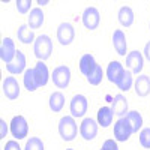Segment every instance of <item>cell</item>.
Wrapping results in <instances>:
<instances>
[{"label": "cell", "instance_id": "cell-1", "mask_svg": "<svg viewBox=\"0 0 150 150\" xmlns=\"http://www.w3.org/2000/svg\"><path fill=\"white\" fill-rule=\"evenodd\" d=\"M33 53L36 56V59L39 62H44L47 59H50L53 53V41L48 35H41L36 38L35 41V47H33Z\"/></svg>", "mask_w": 150, "mask_h": 150}, {"label": "cell", "instance_id": "cell-2", "mask_svg": "<svg viewBox=\"0 0 150 150\" xmlns=\"http://www.w3.org/2000/svg\"><path fill=\"white\" fill-rule=\"evenodd\" d=\"M59 134L62 137V140L65 141H72L78 134V128L77 123H75V119L72 116H65L62 117L59 122Z\"/></svg>", "mask_w": 150, "mask_h": 150}, {"label": "cell", "instance_id": "cell-3", "mask_svg": "<svg viewBox=\"0 0 150 150\" xmlns=\"http://www.w3.org/2000/svg\"><path fill=\"white\" fill-rule=\"evenodd\" d=\"M9 128H11L12 137L17 138V140L26 138L27 134H29V125H27V120H26V117H24V116H15V117H12Z\"/></svg>", "mask_w": 150, "mask_h": 150}, {"label": "cell", "instance_id": "cell-4", "mask_svg": "<svg viewBox=\"0 0 150 150\" xmlns=\"http://www.w3.org/2000/svg\"><path fill=\"white\" fill-rule=\"evenodd\" d=\"M51 80H53L56 87H59V89H66L71 83V69L65 65H60V66L54 68V71L51 74Z\"/></svg>", "mask_w": 150, "mask_h": 150}, {"label": "cell", "instance_id": "cell-5", "mask_svg": "<svg viewBox=\"0 0 150 150\" xmlns=\"http://www.w3.org/2000/svg\"><path fill=\"white\" fill-rule=\"evenodd\" d=\"M132 128H131V123L128 122L126 117H122L114 123V140L125 143L129 140V137L132 135Z\"/></svg>", "mask_w": 150, "mask_h": 150}, {"label": "cell", "instance_id": "cell-6", "mask_svg": "<svg viewBox=\"0 0 150 150\" xmlns=\"http://www.w3.org/2000/svg\"><path fill=\"white\" fill-rule=\"evenodd\" d=\"M81 20H83V24L87 30H95V29H98L99 23H101V14H99V11L96 8L90 6V8L84 9Z\"/></svg>", "mask_w": 150, "mask_h": 150}, {"label": "cell", "instance_id": "cell-7", "mask_svg": "<svg viewBox=\"0 0 150 150\" xmlns=\"http://www.w3.org/2000/svg\"><path fill=\"white\" fill-rule=\"evenodd\" d=\"M75 38V29L71 23H60L57 27V41L62 45H71Z\"/></svg>", "mask_w": 150, "mask_h": 150}, {"label": "cell", "instance_id": "cell-8", "mask_svg": "<svg viewBox=\"0 0 150 150\" xmlns=\"http://www.w3.org/2000/svg\"><path fill=\"white\" fill-rule=\"evenodd\" d=\"M87 108H89V104H87V98L84 95H75L71 101V116L74 119L78 117H84V114L87 112Z\"/></svg>", "mask_w": 150, "mask_h": 150}, {"label": "cell", "instance_id": "cell-9", "mask_svg": "<svg viewBox=\"0 0 150 150\" xmlns=\"http://www.w3.org/2000/svg\"><path fill=\"white\" fill-rule=\"evenodd\" d=\"M17 56V47L15 42L11 39V38H5L2 41V45H0V59L2 62H5L6 65H9L12 60Z\"/></svg>", "mask_w": 150, "mask_h": 150}, {"label": "cell", "instance_id": "cell-10", "mask_svg": "<svg viewBox=\"0 0 150 150\" xmlns=\"http://www.w3.org/2000/svg\"><path fill=\"white\" fill-rule=\"evenodd\" d=\"M80 134L86 141L95 140V137L98 135V122L92 117H86L80 125Z\"/></svg>", "mask_w": 150, "mask_h": 150}, {"label": "cell", "instance_id": "cell-11", "mask_svg": "<svg viewBox=\"0 0 150 150\" xmlns=\"http://www.w3.org/2000/svg\"><path fill=\"white\" fill-rule=\"evenodd\" d=\"M143 66H144V57L140 51L135 50V51H131L126 56V69H129L132 74L138 75L143 71Z\"/></svg>", "mask_w": 150, "mask_h": 150}, {"label": "cell", "instance_id": "cell-12", "mask_svg": "<svg viewBox=\"0 0 150 150\" xmlns=\"http://www.w3.org/2000/svg\"><path fill=\"white\" fill-rule=\"evenodd\" d=\"M3 93L9 101H15L20 96V84H18L17 78H14L12 75L3 80Z\"/></svg>", "mask_w": 150, "mask_h": 150}, {"label": "cell", "instance_id": "cell-13", "mask_svg": "<svg viewBox=\"0 0 150 150\" xmlns=\"http://www.w3.org/2000/svg\"><path fill=\"white\" fill-rule=\"evenodd\" d=\"M33 77H35V83L38 86V89L47 86L48 78H50V72L44 62H38L36 63V66L33 68Z\"/></svg>", "mask_w": 150, "mask_h": 150}, {"label": "cell", "instance_id": "cell-14", "mask_svg": "<svg viewBox=\"0 0 150 150\" xmlns=\"http://www.w3.org/2000/svg\"><path fill=\"white\" fill-rule=\"evenodd\" d=\"M125 66L120 63V62H110V65L107 68V78L110 83L112 84H119V81L122 80L123 74H125Z\"/></svg>", "mask_w": 150, "mask_h": 150}, {"label": "cell", "instance_id": "cell-15", "mask_svg": "<svg viewBox=\"0 0 150 150\" xmlns=\"http://www.w3.org/2000/svg\"><path fill=\"white\" fill-rule=\"evenodd\" d=\"M111 110H112V112H114V116H117V117H125L128 114V99L125 98L122 93H119V95H116L114 96V99H112V104H111Z\"/></svg>", "mask_w": 150, "mask_h": 150}, {"label": "cell", "instance_id": "cell-16", "mask_svg": "<svg viewBox=\"0 0 150 150\" xmlns=\"http://www.w3.org/2000/svg\"><path fill=\"white\" fill-rule=\"evenodd\" d=\"M6 69H8V72L12 74V75L26 72V56H24V53L18 50L15 59L12 60L9 65H6Z\"/></svg>", "mask_w": 150, "mask_h": 150}, {"label": "cell", "instance_id": "cell-17", "mask_svg": "<svg viewBox=\"0 0 150 150\" xmlns=\"http://www.w3.org/2000/svg\"><path fill=\"white\" fill-rule=\"evenodd\" d=\"M134 89L140 98L147 96L150 93V77L149 75H138V78H135L134 81Z\"/></svg>", "mask_w": 150, "mask_h": 150}, {"label": "cell", "instance_id": "cell-18", "mask_svg": "<svg viewBox=\"0 0 150 150\" xmlns=\"http://www.w3.org/2000/svg\"><path fill=\"white\" fill-rule=\"evenodd\" d=\"M45 21V15H44V11L41 8H33L30 11V15L27 18V26L32 29V30H36V29H41L42 24Z\"/></svg>", "mask_w": 150, "mask_h": 150}, {"label": "cell", "instance_id": "cell-19", "mask_svg": "<svg viewBox=\"0 0 150 150\" xmlns=\"http://www.w3.org/2000/svg\"><path fill=\"white\" fill-rule=\"evenodd\" d=\"M112 45H114V50L119 56H126L128 42L123 30H114V33H112Z\"/></svg>", "mask_w": 150, "mask_h": 150}, {"label": "cell", "instance_id": "cell-20", "mask_svg": "<svg viewBox=\"0 0 150 150\" xmlns=\"http://www.w3.org/2000/svg\"><path fill=\"white\" fill-rule=\"evenodd\" d=\"M117 18H119V23L122 24L123 27H131L132 24H134V20H135V15H134L132 8H129V6H122V8L119 9Z\"/></svg>", "mask_w": 150, "mask_h": 150}, {"label": "cell", "instance_id": "cell-21", "mask_svg": "<svg viewBox=\"0 0 150 150\" xmlns=\"http://www.w3.org/2000/svg\"><path fill=\"white\" fill-rule=\"evenodd\" d=\"M112 117H114V112H112L111 107H102L98 111V125L102 128H108L112 123Z\"/></svg>", "mask_w": 150, "mask_h": 150}, {"label": "cell", "instance_id": "cell-22", "mask_svg": "<svg viewBox=\"0 0 150 150\" xmlns=\"http://www.w3.org/2000/svg\"><path fill=\"white\" fill-rule=\"evenodd\" d=\"M96 65L98 63H96V60H95V57L92 54H84L80 59V72L84 75V77H87V75L95 69Z\"/></svg>", "mask_w": 150, "mask_h": 150}, {"label": "cell", "instance_id": "cell-23", "mask_svg": "<svg viewBox=\"0 0 150 150\" xmlns=\"http://www.w3.org/2000/svg\"><path fill=\"white\" fill-rule=\"evenodd\" d=\"M17 38H18V41L23 42V44H30V42L36 41L33 30L27 26V24H23V26L18 27V30H17Z\"/></svg>", "mask_w": 150, "mask_h": 150}, {"label": "cell", "instance_id": "cell-24", "mask_svg": "<svg viewBox=\"0 0 150 150\" xmlns=\"http://www.w3.org/2000/svg\"><path fill=\"white\" fill-rule=\"evenodd\" d=\"M48 104H50V108H51V111H54V112L62 111V108H63V105H65V96H63V93H62V92H54V93H51V95H50Z\"/></svg>", "mask_w": 150, "mask_h": 150}, {"label": "cell", "instance_id": "cell-25", "mask_svg": "<svg viewBox=\"0 0 150 150\" xmlns=\"http://www.w3.org/2000/svg\"><path fill=\"white\" fill-rule=\"evenodd\" d=\"M128 119V122L131 123V128H132V132H138L141 128H143V116L140 114V111H129L126 116H125Z\"/></svg>", "mask_w": 150, "mask_h": 150}, {"label": "cell", "instance_id": "cell-26", "mask_svg": "<svg viewBox=\"0 0 150 150\" xmlns=\"http://www.w3.org/2000/svg\"><path fill=\"white\" fill-rule=\"evenodd\" d=\"M87 83L89 84H92V86H99L101 84V81H102V78H104V71H102V68L99 66V65H96L95 66V69L87 75Z\"/></svg>", "mask_w": 150, "mask_h": 150}, {"label": "cell", "instance_id": "cell-27", "mask_svg": "<svg viewBox=\"0 0 150 150\" xmlns=\"http://www.w3.org/2000/svg\"><path fill=\"white\" fill-rule=\"evenodd\" d=\"M132 84H134V78H132V72L129 71V69H126L125 71V74H123V77H122V80L119 81V84H117V87L122 90V92H128L131 87H132Z\"/></svg>", "mask_w": 150, "mask_h": 150}, {"label": "cell", "instance_id": "cell-28", "mask_svg": "<svg viewBox=\"0 0 150 150\" xmlns=\"http://www.w3.org/2000/svg\"><path fill=\"white\" fill-rule=\"evenodd\" d=\"M23 81H24V86H26V89L29 92H35L38 89V86L35 83V77H33V69H26Z\"/></svg>", "mask_w": 150, "mask_h": 150}, {"label": "cell", "instance_id": "cell-29", "mask_svg": "<svg viewBox=\"0 0 150 150\" xmlns=\"http://www.w3.org/2000/svg\"><path fill=\"white\" fill-rule=\"evenodd\" d=\"M24 150H45V146H44V141L41 138H38V137H32V138L27 140Z\"/></svg>", "mask_w": 150, "mask_h": 150}, {"label": "cell", "instance_id": "cell-30", "mask_svg": "<svg viewBox=\"0 0 150 150\" xmlns=\"http://www.w3.org/2000/svg\"><path fill=\"white\" fill-rule=\"evenodd\" d=\"M140 144L144 149H150V128H144L140 132Z\"/></svg>", "mask_w": 150, "mask_h": 150}, {"label": "cell", "instance_id": "cell-31", "mask_svg": "<svg viewBox=\"0 0 150 150\" xmlns=\"http://www.w3.org/2000/svg\"><path fill=\"white\" fill-rule=\"evenodd\" d=\"M17 5V11L18 14H27V12L30 11V6H32V0H17L15 2Z\"/></svg>", "mask_w": 150, "mask_h": 150}, {"label": "cell", "instance_id": "cell-32", "mask_svg": "<svg viewBox=\"0 0 150 150\" xmlns=\"http://www.w3.org/2000/svg\"><path fill=\"white\" fill-rule=\"evenodd\" d=\"M102 147H104L105 150H119L116 140H105L104 144H102Z\"/></svg>", "mask_w": 150, "mask_h": 150}, {"label": "cell", "instance_id": "cell-33", "mask_svg": "<svg viewBox=\"0 0 150 150\" xmlns=\"http://www.w3.org/2000/svg\"><path fill=\"white\" fill-rule=\"evenodd\" d=\"M3 150H21V147H20V144L15 140H11V141L6 143V146H5Z\"/></svg>", "mask_w": 150, "mask_h": 150}, {"label": "cell", "instance_id": "cell-34", "mask_svg": "<svg viewBox=\"0 0 150 150\" xmlns=\"http://www.w3.org/2000/svg\"><path fill=\"white\" fill-rule=\"evenodd\" d=\"M6 134H8V125L3 119H0V140L5 138Z\"/></svg>", "mask_w": 150, "mask_h": 150}, {"label": "cell", "instance_id": "cell-35", "mask_svg": "<svg viewBox=\"0 0 150 150\" xmlns=\"http://www.w3.org/2000/svg\"><path fill=\"white\" fill-rule=\"evenodd\" d=\"M143 54H144V57L150 62V41L146 44V47H144V51H143Z\"/></svg>", "mask_w": 150, "mask_h": 150}, {"label": "cell", "instance_id": "cell-36", "mask_svg": "<svg viewBox=\"0 0 150 150\" xmlns=\"http://www.w3.org/2000/svg\"><path fill=\"white\" fill-rule=\"evenodd\" d=\"M50 2L48 0H38V6H44V5H48Z\"/></svg>", "mask_w": 150, "mask_h": 150}, {"label": "cell", "instance_id": "cell-37", "mask_svg": "<svg viewBox=\"0 0 150 150\" xmlns=\"http://www.w3.org/2000/svg\"><path fill=\"white\" fill-rule=\"evenodd\" d=\"M66 150H74V149H66Z\"/></svg>", "mask_w": 150, "mask_h": 150}, {"label": "cell", "instance_id": "cell-38", "mask_svg": "<svg viewBox=\"0 0 150 150\" xmlns=\"http://www.w3.org/2000/svg\"><path fill=\"white\" fill-rule=\"evenodd\" d=\"M101 150H105V149H104V147H101Z\"/></svg>", "mask_w": 150, "mask_h": 150}, {"label": "cell", "instance_id": "cell-39", "mask_svg": "<svg viewBox=\"0 0 150 150\" xmlns=\"http://www.w3.org/2000/svg\"><path fill=\"white\" fill-rule=\"evenodd\" d=\"M149 29H150V23H149Z\"/></svg>", "mask_w": 150, "mask_h": 150}]
</instances>
